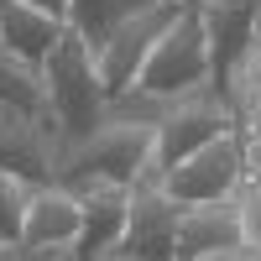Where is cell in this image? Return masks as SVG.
Returning <instances> with one entry per match:
<instances>
[{"instance_id":"cell-1","label":"cell","mask_w":261,"mask_h":261,"mask_svg":"<svg viewBox=\"0 0 261 261\" xmlns=\"http://www.w3.org/2000/svg\"><path fill=\"white\" fill-rule=\"evenodd\" d=\"M42 89H47V115L58 120L63 141H79V136H89L99 125L110 89H105V79L94 68L89 37H84L73 21L58 32V42L47 47V58H42Z\"/></svg>"},{"instance_id":"cell-2","label":"cell","mask_w":261,"mask_h":261,"mask_svg":"<svg viewBox=\"0 0 261 261\" xmlns=\"http://www.w3.org/2000/svg\"><path fill=\"white\" fill-rule=\"evenodd\" d=\"M151 141H157V125H115V120H99L89 136L58 146L53 183L73 188V193H89L99 183H130L141 172V162L151 157Z\"/></svg>"},{"instance_id":"cell-3","label":"cell","mask_w":261,"mask_h":261,"mask_svg":"<svg viewBox=\"0 0 261 261\" xmlns=\"http://www.w3.org/2000/svg\"><path fill=\"white\" fill-rule=\"evenodd\" d=\"M214 68H209V32H204V11L188 6L172 16V27L151 42L146 63L136 68V84L141 89H157V94H188L199 89V84H209Z\"/></svg>"},{"instance_id":"cell-4","label":"cell","mask_w":261,"mask_h":261,"mask_svg":"<svg viewBox=\"0 0 261 261\" xmlns=\"http://www.w3.org/2000/svg\"><path fill=\"white\" fill-rule=\"evenodd\" d=\"M183 6H188V0H146V6L125 11L105 37L89 42V47H94V68H99V79H105L110 94H120V89L136 84V68L146 63L151 42L172 27V16H178Z\"/></svg>"},{"instance_id":"cell-5","label":"cell","mask_w":261,"mask_h":261,"mask_svg":"<svg viewBox=\"0 0 261 261\" xmlns=\"http://www.w3.org/2000/svg\"><path fill=\"white\" fill-rule=\"evenodd\" d=\"M178 199L162 188V167L157 162H141V172L130 178V209H125V230L120 241L105 251V256H130V261H146V256H167L172 261V235H178Z\"/></svg>"},{"instance_id":"cell-6","label":"cell","mask_w":261,"mask_h":261,"mask_svg":"<svg viewBox=\"0 0 261 261\" xmlns=\"http://www.w3.org/2000/svg\"><path fill=\"white\" fill-rule=\"evenodd\" d=\"M220 130H235V105L225 94V84L209 79V84H199V89H188V94L172 99L167 120L157 125V141H151V162L167 172L172 162H183L193 146L214 141Z\"/></svg>"},{"instance_id":"cell-7","label":"cell","mask_w":261,"mask_h":261,"mask_svg":"<svg viewBox=\"0 0 261 261\" xmlns=\"http://www.w3.org/2000/svg\"><path fill=\"white\" fill-rule=\"evenodd\" d=\"M79 230H84V199L63 183H37L32 204H27V225H21V241L0 251L6 256H27V261H63L79 256Z\"/></svg>"},{"instance_id":"cell-8","label":"cell","mask_w":261,"mask_h":261,"mask_svg":"<svg viewBox=\"0 0 261 261\" xmlns=\"http://www.w3.org/2000/svg\"><path fill=\"white\" fill-rule=\"evenodd\" d=\"M241 178H246L241 136H235V130H220L214 141L193 146L183 162H172V167L162 172V188H167L178 204H209V199L235 193V183H241Z\"/></svg>"},{"instance_id":"cell-9","label":"cell","mask_w":261,"mask_h":261,"mask_svg":"<svg viewBox=\"0 0 261 261\" xmlns=\"http://www.w3.org/2000/svg\"><path fill=\"white\" fill-rule=\"evenodd\" d=\"M63 130L53 115L27 110V105H0V167L21 172L27 183H53Z\"/></svg>"},{"instance_id":"cell-10","label":"cell","mask_w":261,"mask_h":261,"mask_svg":"<svg viewBox=\"0 0 261 261\" xmlns=\"http://www.w3.org/2000/svg\"><path fill=\"white\" fill-rule=\"evenodd\" d=\"M178 261H230L241 256V220H235V193L209 204H183L178 209V235H172Z\"/></svg>"},{"instance_id":"cell-11","label":"cell","mask_w":261,"mask_h":261,"mask_svg":"<svg viewBox=\"0 0 261 261\" xmlns=\"http://www.w3.org/2000/svg\"><path fill=\"white\" fill-rule=\"evenodd\" d=\"M68 27L63 16H53L47 6H37V0H0V47H11L16 58H27L42 68V58L47 47L58 42V32Z\"/></svg>"},{"instance_id":"cell-12","label":"cell","mask_w":261,"mask_h":261,"mask_svg":"<svg viewBox=\"0 0 261 261\" xmlns=\"http://www.w3.org/2000/svg\"><path fill=\"white\" fill-rule=\"evenodd\" d=\"M84 199V230H79V256H105L120 230H125V209H130V183H99Z\"/></svg>"},{"instance_id":"cell-13","label":"cell","mask_w":261,"mask_h":261,"mask_svg":"<svg viewBox=\"0 0 261 261\" xmlns=\"http://www.w3.org/2000/svg\"><path fill=\"white\" fill-rule=\"evenodd\" d=\"M199 11H204V32H209V68H214V79H225L235 53L256 32V11H251V0H204Z\"/></svg>"},{"instance_id":"cell-14","label":"cell","mask_w":261,"mask_h":261,"mask_svg":"<svg viewBox=\"0 0 261 261\" xmlns=\"http://www.w3.org/2000/svg\"><path fill=\"white\" fill-rule=\"evenodd\" d=\"M0 105H27V110L47 115V89H42V68L11 47H0Z\"/></svg>"},{"instance_id":"cell-15","label":"cell","mask_w":261,"mask_h":261,"mask_svg":"<svg viewBox=\"0 0 261 261\" xmlns=\"http://www.w3.org/2000/svg\"><path fill=\"white\" fill-rule=\"evenodd\" d=\"M225 94H230V105L235 110H246V105H256L261 99V37H251L241 53H235V63L225 68Z\"/></svg>"},{"instance_id":"cell-16","label":"cell","mask_w":261,"mask_h":261,"mask_svg":"<svg viewBox=\"0 0 261 261\" xmlns=\"http://www.w3.org/2000/svg\"><path fill=\"white\" fill-rule=\"evenodd\" d=\"M37 183H27L21 172L0 167V251L21 241V225H27V204H32Z\"/></svg>"},{"instance_id":"cell-17","label":"cell","mask_w":261,"mask_h":261,"mask_svg":"<svg viewBox=\"0 0 261 261\" xmlns=\"http://www.w3.org/2000/svg\"><path fill=\"white\" fill-rule=\"evenodd\" d=\"M235 220H241V261H261V178L235 183Z\"/></svg>"},{"instance_id":"cell-18","label":"cell","mask_w":261,"mask_h":261,"mask_svg":"<svg viewBox=\"0 0 261 261\" xmlns=\"http://www.w3.org/2000/svg\"><path fill=\"white\" fill-rule=\"evenodd\" d=\"M136 6H146V0H73V11H68V21L84 32V37H105L115 27V21L125 16V11H136Z\"/></svg>"},{"instance_id":"cell-19","label":"cell","mask_w":261,"mask_h":261,"mask_svg":"<svg viewBox=\"0 0 261 261\" xmlns=\"http://www.w3.org/2000/svg\"><path fill=\"white\" fill-rule=\"evenodd\" d=\"M235 136H241V162L251 178H261V99L235 110Z\"/></svg>"},{"instance_id":"cell-20","label":"cell","mask_w":261,"mask_h":261,"mask_svg":"<svg viewBox=\"0 0 261 261\" xmlns=\"http://www.w3.org/2000/svg\"><path fill=\"white\" fill-rule=\"evenodd\" d=\"M37 6H47L53 16H63V21H68V11H73V0H37Z\"/></svg>"},{"instance_id":"cell-21","label":"cell","mask_w":261,"mask_h":261,"mask_svg":"<svg viewBox=\"0 0 261 261\" xmlns=\"http://www.w3.org/2000/svg\"><path fill=\"white\" fill-rule=\"evenodd\" d=\"M251 11H256V32L251 37H261V0H251Z\"/></svg>"},{"instance_id":"cell-22","label":"cell","mask_w":261,"mask_h":261,"mask_svg":"<svg viewBox=\"0 0 261 261\" xmlns=\"http://www.w3.org/2000/svg\"><path fill=\"white\" fill-rule=\"evenodd\" d=\"M193 6H199V0H193Z\"/></svg>"},{"instance_id":"cell-23","label":"cell","mask_w":261,"mask_h":261,"mask_svg":"<svg viewBox=\"0 0 261 261\" xmlns=\"http://www.w3.org/2000/svg\"><path fill=\"white\" fill-rule=\"evenodd\" d=\"M199 6H204V0H199Z\"/></svg>"}]
</instances>
